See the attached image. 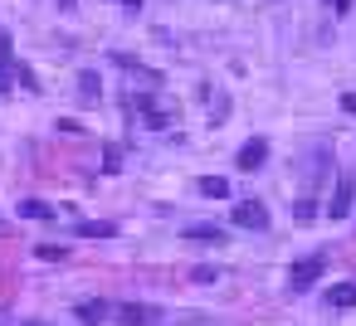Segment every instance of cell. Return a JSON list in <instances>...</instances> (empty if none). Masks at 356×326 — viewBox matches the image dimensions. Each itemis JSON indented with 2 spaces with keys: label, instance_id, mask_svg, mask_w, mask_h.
Listing matches in <instances>:
<instances>
[{
  "label": "cell",
  "instance_id": "6da1fadb",
  "mask_svg": "<svg viewBox=\"0 0 356 326\" xmlns=\"http://www.w3.org/2000/svg\"><path fill=\"white\" fill-rule=\"evenodd\" d=\"M322 273H327V253H307V258H298V263L288 268V292H307Z\"/></svg>",
  "mask_w": 356,
  "mask_h": 326
},
{
  "label": "cell",
  "instance_id": "7a4b0ae2",
  "mask_svg": "<svg viewBox=\"0 0 356 326\" xmlns=\"http://www.w3.org/2000/svg\"><path fill=\"white\" fill-rule=\"evenodd\" d=\"M351 200H356L351 171H337V185H332V200H327V219H346L351 214Z\"/></svg>",
  "mask_w": 356,
  "mask_h": 326
},
{
  "label": "cell",
  "instance_id": "3957f363",
  "mask_svg": "<svg viewBox=\"0 0 356 326\" xmlns=\"http://www.w3.org/2000/svg\"><path fill=\"white\" fill-rule=\"evenodd\" d=\"M113 316L122 326H161V307H147V302H122L113 307Z\"/></svg>",
  "mask_w": 356,
  "mask_h": 326
},
{
  "label": "cell",
  "instance_id": "277c9868",
  "mask_svg": "<svg viewBox=\"0 0 356 326\" xmlns=\"http://www.w3.org/2000/svg\"><path fill=\"white\" fill-rule=\"evenodd\" d=\"M234 224H239V229H268L264 200H239V205H234Z\"/></svg>",
  "mask_w": 356,
  "mask_h": 326
},
{
  "label": "cell",
  "instance_id": "5b68a950",
  "mask_svg": "<svg viewBox=\"0 0 356 326\" xmlns=\"http://www.w3.org/2000/svg\"><path fill=\"white\" fill-rule=\"evenodd\" d=\"M15 88V59H10V35H0V93Z\"/></svg>",
  "mask_w": 356,
  "mask_h": 326
},
{
  "label": "cell",
  "instance_id": "8992f818",
  "mask_svg": "<svg viewBox=\"0 0 356 326\" xmlns=\"http://www.w3.org/2000/svg\"><path fill=\"white\" fill-rule=\"evenodd\" d=\"M74 316H79L83 326H98V321H108V316H113V307H108V302H79V307H74Z\"/></svg>",
  "mask_w": 356,
  "mask_h": 326
},
{
  "label": "cell",
  "instance_id": "52a82bcc",
  "mask_svg": "<svg viewBox=\"0 0 356 326\" xmlns=\"http://www.w3.org/2000/svg\"><path fill=\"white\" fill-rule=\"evenodd\" d=\"M264 156H268V146H264V141H249V146H239V156H234V161H239V171H259V166H264Z\"/></svg>",
  "mask_w": 356,
  "mask_h": 326
},
{
  "label": "cell",
  "instance_id": "ba28073f",
  "mask_svg": "<svg viewBox=\"0 0 356 326\" xmlns=\"http://www.w3.org/2000/svg\"><path fill=\"white\" fill-rule=\"evenodd\" d=\"M186 239H191V243H225V229H215V224H191Z\"/></svg>",
  "mask_w": 356,
  "mask_h": 326
},
{
  "label": "cell",
  "instance_id": "9c48e42d",
  "mask_svg": "<svg viewBox=\"0 0 356 326\" xmlns=\"http://www.w3.org/2000/svg\"><path fill=\"white\" fill-rule=\"evenodd\" d=\"M327 302H332V307H356V282H337V287H327Z\"/></svg>",
  "mask_w": 356,
  "mask_h": 326
},
{
  "label": "cell",
  "instance_id": "30bf717a",
  "mask_svg": "<svg viewBox=\"0 0 356 326\" xmlns=\"http://www.w3.org/2000/svg\"><path fill=\"white\" fill-rule=\"evenodd\" d=\"M200 195L225 200V195H229V180H225V175H200Z\"/></svg>",
  "mask_w": 356,
  "mask_h": 326
},
{
  "label": "cell",
  "instance_id": "8fae6325",
  "mask_svg": "<svg viewBox=\"0 0 356 326\" xmlns=\"http://www.w3.org/2000/svg\"><path fill=\"white\" fill-rule=\"evenodd\" d=\"M20 214H25V219H54V205H44V200H25Z\"/></svg>",
  "mask_w": 356,
  "mask_h": 326
},
{
  "label": "cell",
  "instance_id": "7c38bea8",
  "mask_svg": "<svg viewBox=\"0 0 356 326\" xmlns=\"http://www.w3.org/2000/svg\"><path fill=\"white\" fill-rule=\"evenodd\" d=\"M79 234H83V239H113L118 229H113V224H93V219H83V224H79Z\"/></svg>",
  "mask_w": 356,
  "mask_h": 326
},
{
  "label": "cell",
  "instance_id": "4fadbf2b",
  "mask_svg": "<svg viewBox=\"0 0 356 326\" xmlns=\"http://www.w3.org/2000/svg\"><path fill=\"white\" fill-rule=\"evenodd\" d=\"M79 93H83V98L93 103V98L103 93V83H98V74H79Z\"/></svg>",
  "mask_w": 356,
  "mask_h": 326
},
{
  "label": "cell",
  "instance_id": "5bb4252c",
  "mask_svg": "<svg viewBox=\"0 0 356 326\" xmlns=\"http://www.w3.org/2000/svg\"><path fill=\"white\" fill-rule=\"evenodd\" d=\"M35 258H44V263H59V258H64V248H59V243H40V248H35Z\"/></svg>",
  "mask_w": 356,
  "mask_h": 326
},
{
  "label": "cell",
  "instance_id": "9a60e30c",
  "mask_svg": "<svg viewBox=\"0 0 356 326\" xmlns=\"http://www.w3.org/2000/svg\"><path fill=\"white\" fill-rule=\"evenodd\" d=\"M317 219V205L312 200H298V224H312Z\"/></svg>",
  "mask_w": 356,
  "mask_h": 326
},
{
  "label": "cell",
  "instance_id": "2e32d148",
  "mask_svg": "<svg viewBox=\"0 0 356 326\" xmlns=\"http://www.w3.org/2000/svg\"><path fill=\"white\" fill-rule=\"evenodd\" d=\"M215 277H220L215 268H195V273H191V282H215Z\"/></svg>",
  "mask_w": 356,
  "mask_h": 326
},
{
  "label": "cell",
  "instance_id": "e0dca14e",
  "mask_svg": "<svg viewBox=\"0 0 356 326\" xmlns=\"http://www.w3.org/2000/svg\"><path fill=\"white\" fill-rule=\"evenodd\" d=\"M341 108H346V112L356 117V93H341Z\"/></svg>",
  "mask_w": 356,
  "mask_h": 326
},
{
  "label": "cell",
  "instance_id": "ac0fdd59",
  "mask_svg": "<svg viewBox=\"0 0 356 326\" xmlns=\"http://www.w3.org/2000/svg\"><path fill=\"white\" fill-rule=\"evenodd\" d=\"M332 10H337V15H346V10H351V0H332Z\"/></svg>",
  "mask_w": 356,
  "mask_h": 326
},
{
  "label": "cell",
  "instance_id": "d6986e66",
  "mask_svg": "<svg viewBox=\"0 0 356 326\" xmlns=\"http://www.w3.org/2000/svg\"><path fill=\"white\" fill-rule=\"evenodd\" d=\"M122 6H127V10H137V6H142V0H122Z\"/></svg>",
  "mask_w": 356,
  "mask_h": 326
},
{
  "label": "cell",
  "instance_id": "ffe728a7",
  "mask_svg": "<svg viewBox=\"0 0 356 326\" xmlns=\"http://www.w3.org/2000/svg\"><path fill=\"white\" fill-rule=\"evenodd\" d=\"M25 326H49V321H25Z\"/></svg>",
  "mask_w": 356,
  "mask_h": 326
}]
</instances>
